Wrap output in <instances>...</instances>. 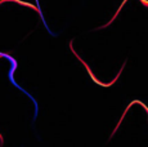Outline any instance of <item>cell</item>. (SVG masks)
Wrapping results in <instances>:
<instances>
[{"instance_id":"6da1fadb","label":"cell","mask_w":148,"mask_h":147,"mask_svg":"<svg viewBox=\"0 0 148 147\" xmlns=\"http://www.w3.org/2000/svg\"><path fill=\"white\" fill-rule=\"evenodd\" d=\"M80 61H81V59H80ZM81 62H82V63H84V65H85V62H84V61H81ZM85 67H86V69H88V70H89V67H88V66H86V65H85ZM89 74H90V76H92V78H93V79H94V76H93V74H92V71H89ZM94 81H95V80H94Z\"/></svg>"}]
</instances>
